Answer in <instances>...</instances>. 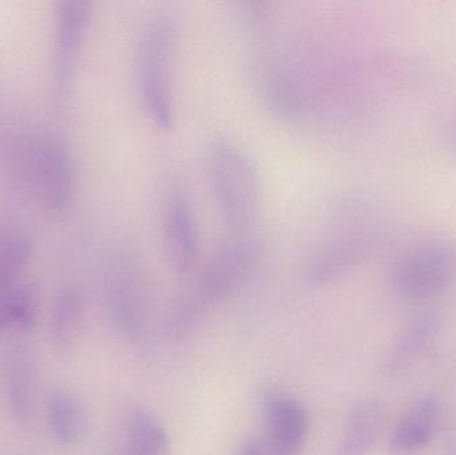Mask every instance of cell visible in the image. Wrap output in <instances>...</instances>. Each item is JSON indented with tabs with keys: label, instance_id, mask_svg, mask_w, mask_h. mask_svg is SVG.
Returning <instances> with one entry per match:
<instances>
[{
	"label": "cell",
	"instance_id": "8992f818",
	"mask_svg": "<svg viewBox=\"0 0 456 455\" xmlns=\"http://www.w3.org/2000/svg\"><path fill=\"white\" fill-rule=\"evenodd\" d=\"M107 302L115 328L133 344L146 339L151 321L149 282L141 256L123 253L110 269Z\"/></svg>",
	"mask_w": 456,
	"mask_h": 455
},
{
	"label": "cell",
	"instance_id": "7a4b0ae2",
	"mask_svg": "<svg viewBox=\"0 0 456 455\" xmlns=\"http://www.w3.org/2000/svg\"><path fill=\"white\" fill-rule=\"evenodd\" d=\"M214 199L231 230H248L262 202L259 166L248 150L227 135L211 139L206 151Z\"/></svg>",
	"mask_w": 456,
	"mask_h": 455
},
{
	"label": "cell",
	"instance_id": "52a82bcc",
	"mask_svg": "<svg viewBox=\"0 0 456 455\" xmlns=\"http://www.w3.org/2000/svg\"><path fill=\"white\" fill-rule=\"evenodd\" d=\"M160 229L168 264L178 274H194L202 261V240L191 197L182 184L163 192Z\"/></svg>",
	"mask_w": 456,
	"mask_h": 455
},
{
	"label": "cell",
	"instance_id": "9a60e30c",
	"mask_svg": "<svg viewBox=\"0 0 456 455\" xmlns=\"http://www.w3.org/2000/svg\"><path fill=\"white\" fill-rule=\"evenodd\" d=\"M26 251L19 238H0V329H4L5 310L16 290V277L26 264Z\"/></svg>",
	"mask_w": 456,
	"mask_h": 455
},
{
	"label": "cell",
	"instance_id": "2e32d148",
	"mask_svg": "<svg viewBox=\"0 0 456 455\" xmlns=\"http://www.w3.org/2000/svg\"><path fill=\"white\" fill-rule=\"evenodd\" d=\"M83 321H85V307L79 297H64L58 306V314L55 317V334L59 344L71 345L75 338L82 333Z\"/></svg>",
	"mask_w": 456,
	"mask_h": 455
},
{
	"label": "cell",
	"instance_id": "5b68a950",
	"mask_svg": "<svg viewBox=\"0 0 456 455\" xmlns=\"http://www.w3.org/2000/svg\"><path fill=\"white\" fill-rule=\"evenodd\" d=\"M391 288L410 301L444 293L456 280V240L430 238L402 251L388 272Z\"/></svg>",
	"mask_w": 456,
	"mask_h": 455
},
{
	"label": "cell",
	"instance_id": "5bb4252c",
	"mask_svg": "<svg viewBox=\"0 0 456 455\" xmlns=\"http://www.w3.org/2000/svg\"><path fill=\"white\" fill-rule=\"evenodd\" d=\"M48 421L59 443H72L86 432L87 417L82 403L67 392H59L48 405Z\"/></svg>",
	"mask_w": 456,
	"mask_h": 455
},
{
	"label": "cell",
	"instance_id": "30bf717a",
	"mask_svg": "<svg viewBox=\"0 0 456 455\" xmlns=\"http://www.w3.org/2000/svg\"><path fill=\"white\" fill-rule=\"evenodd\" d=\"M442 424V406L438 400L425 397L412 403L394 427L388 441L393 455H415L425 451Z\"/></svg>",
	"mask_w": 456,
	"mask_h": 455
},
{
	"label": "cell",
	"instance_id": "3957f363",
	"mask_svg": "<svg viewBox=\"0 0 456 455\" xmlns=\"http://www.w3.org/2000/svg\"><path fill=\"white\" fill-rule=\"evenodd\" d=\"M260 256L262 245L251 229L231 230L205 261H200L194 280L183 293L208 315L243 288Z\"/></svg>",
	"mask_w": 456,
	"mask_h": 455
},
{
	"label": "cell",
	"instance_id": "ba28073f",
	"mask_svg": "<svg viewBox=\"0 0 456 455\" xmlns=\"http://www.w3.org/2000/svg\"><path fill=\"white\" fill-rule=\"evenodd\" d=\"M310 430V413L299 400L286 394L265 398L262 441L270 455H300Z\"/></svg>",
	"mask_w": 456,
	"mask_h": 455
},
{
	"label": "cell",
	"instance_id": "6da1fadb",
	"mask_svg": "<svg viewBox=\"0 0 456 455\" xmlns=\"http://www.w3.org/2000/svg\"><path fill=\"white\" fill-rule=\"evenodd\" d=\"M181 24L168 8L144 20L136 43L135 77L139 101L147 119L162 131L171 130L176 118L174 63Z\"/></svg>",
	"mask_w": 456,
	"mask_h": 455
},
{
	"label": "cell",
	"instance_id": "e0dca14e",
	"mask_svg": "<svg viewBox=\"0 0 456 455\" xmlns=\"http://www.w3.org/2000/svg\"><path fill=\"white\" fill-rule=\"evenodd\" d=\"M37 317V297L29 288L18 286L5 310L4 328L24 330L34 325Z\"/></svg>",
	"mask_w": 456,
	"mask_h": 455
},
{
	"label": "cell",
	"instance_id": "7c38bea8",
	"mask_svg": "<svg viewBox=\"0 0 456 455\" xmlns=\"http://www.w3.org/2000/svg\"><path fill=\"white\" fill-rule=\"evenodd\" d=\"M127 455H170L171 438L163 422L144 406H133L125 419Z\"/></svg>",
	"mask_w": 456,
	"mask_h": 455
},
{
	"label": "cell",
	"instance_id": "277c9868",
	"mask_svg": "<svg viewBox=\"0 0 456 455\" xmlns=\"http://www.w3.org/2000/svg\"><path fill=\"white\" fill-rule=\"evenodd\" d=\"M335 224L305 258L303 280L311 288H324L350 274L379 240V229L361 207L351 208Z\"/></svg>",
	"mask_w": 456,
	"mask_h": 455
},
{
	"label": "cell",
	"instance_id": "8fae6325",
	"mask_svg": "<svg viewBox=\"0 0 456 455\" xmlns=\"http://www.w3.org/2000/svg\"><path fill=\"white\" fill-rule=\"evenodd\" d=\"M387 421L386 406L369 398L354 406L334 455H366L379 440Z\"/></svg>",
	"mask_w": 456,
	"mask_h": 455
},
{
	"label": "cell",
	"instance_id": "9c48e42d",
	"mask_svg": "<svg viewBox=\"0 0 456 455\" xmlns=\"http://www.w3.org/2000/svg\"><path fill=\"white\" fill-rule=\"evenodd\" d=\"M441 331V320L436 313L418 315L402 331L386 357L385 371L390 378H402L411 373L428 354Z\"/></svg>",
	"mask_w": 456,
	"mask_h": 455
},
{
	"label": "cell",
	"instance_id": "4fadbf2b",
	"mask_svg": "<svg viewBox=\"0 0 456 455\" xmlns=\"http://www.w3.org/2000/svg\"><path fill=\"white\" fill-rule=\"evenodd\" d=\"M91 20V5L86 2H69L63 5L59 19L58 66L66 80L77 64Z\"/></svg>",
	"mask_w": 456,
	"mask_h": 455
},
{
	"label": "cell",
	"instance_id": "ac0fdd59",
	"mask_svg": "<svg viewBox=\"0 0 456 455\" xmlns=\"http://www.w3.org/2000/svg\"><path fill=\"white\" fill-rule=\"evenodd\" d=\"M452 144H454V149L456 150V123L454 128H452Z\"/></svg>",
	"mask_w": 456,
	"mask_h": 455
}]
</instances>
